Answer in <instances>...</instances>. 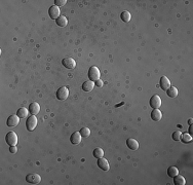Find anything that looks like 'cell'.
I'll return each mask as SVG.
<instances>
[{
  "instance_id": "obj_1",
  "label": "cell",
  "mask_w": 193,
  "mask_h": 185,
  "mask_svg": "<svg viewBox=\"0 0 193 185\" xmlns=\"http://www.w3.org/2000/svg\"><path fill=\"white\" fill-rule=\"evenodd\" d=\"M100 70H99V68L96 66H93V67L90 68V70H88V78H90V80L95 82L98 79H100Z\"/></svg>"
},
{
  "instance_id": "obj_2",
  "label": "cell",
  "mask_w": 193,
  "mask_h": 185,
  "mask_svg": "<svg viewBox=\"0 0 193 185\" xmlns=\"http://www.w3.org/2000/svg\"><path fill=\"white\" fill-rule=\"evenodd\" d=\"M5 142L9 146H16L17 143V135L14 132H9L5 136Z\"/></svg>"
},
{
  "instance_id": "obj_3",
  "label": "cell",
  "mask_w": 193,
  "mask_h": 185,
  "mask_svg": "<svg viewBox=\"0 0 193 185\" xmlns=\"http://www.w3.org/2000/svg\"><path fill=\"white\" fill-rule=\"evenodd\" d=\"M36 126H37V118H36V116H35V115H31L30 117L27 118L26 128H27L28 131L32 132L35 128H36Z\"/></svg>"
},
{
  "instance_id": "obj_4",
  "label": "cell",
  "mask_w": 193,
  "mask_h": 185,
  "mask_svg": "<svg viewBox=\"0 0 193 185\" xmlns=\"http://www.w3.org/2000/svg\"><path fill=\"white\" fill-rule=\"evenodd\" d=\"M69 96V90H68L66 87L60 88L59 90L57 91V98L59 99L60 101H65L66 99Z\"/></svg>"
},
{
  "instance_id": "obj_5",
  "label": "cell",
  "mask_w": 193,
  "mask_h": 185,
  "mask_svg": "<svg viewBox=\"0 0 193 185\" xmlns=\"http://www.w3.org/2000/svg\"><path fill=\"white\" fill-rule=\"evenodd\" d=\"M26 181L31 184H38L41 181V177L38 174H28L26 176Z\"/></svg>"
},
{
  "instance_id": "obj_6",
  "label": "cell",
  "mask_w": 193,
  "mask_h": 185,
  "mask_svg": "<svg viewBox=\"0 0 193 185\" xmlns=\"http://www.w3.org/2000/svg\"><path fill=\"white\" fill-rule=\"evenodd\" d=\"M161 99L158 95H154L152 96L150 99V106L153 109H158L161 106Z\"/></svg>"
},
{
  "instance_id": "obj_7",
  "label": "cell",
  "mask_w": 193,
  "mask_h": 185,
  "mask_svg": "<svg viewBox=\"0 0 193 185\" xmlns=\"http://www.w3.org/2000/svg\"><path fill=\"white\" fill-rule=\"evenodd\" d=\"M62 64L65 68H67V69H69V70L74 69L76 67V62L74 59H72V58H65V59L62 61Z\"/></svg>"
},
{
  "instance_id": "obj_8",
  "label": "cell",
  "mask_w": 193,
  "mask_h": 185,
  "mask_svg": "<svg viewBox=\"0 0 193 185\" xmlns=\"http://www.w3.org/2000/svg\"><path fill=\"white\" fill-rule=\"evenodd\" d=\"M48 14H49V18L52 20H57L60 17V7L55 5L50 6L48 9Z\"/></svg>"
},
{
  "instance_id": "obj_9",
  "label": "cell",
  "mask_w": 193,
  "mask_h": 185,
  "mask_svg": "<svg viewBox=\"0 0 193 185\" xmlns=\"http://www.w3.org/2000/svg\"><path fill=\"white\" fill-rule=\"evenodd\" d=\"M20 120H21V118H20L17 115L12 114V115L9 116L8 118H7L6 125L8 126H11V128H12V126H17L20 123Z\"/></svg>"
},
{
  "instance_id": "obj_10",
  "label": "cell",
  "mask_w": 193,
  "mask_h": 185,
  "mask_svg": "<svg viewBox=\"0 0 193 185\" xmlns=\"http://www.w3.org/2000/svg\"><path fill=\"white\" fill-rule=\"evenodd\" d=\"M126 145L133 151H136L139 149V142L137 141L136 139H133V138L128 139V140H126Z\"/></svg>"
},
{
  "instance_id": "obj_11",
  "label": "cell",
  "mask_w": 193,
  "mask_h": 185,
  "mask_svg": "<svg viewBox=\"0 0 193 185\" xmlns=\"http://www.w3.org/2000/svg\"><path fill=\"white\" fill-rule=\"evenodd\" d=\"M98 167L103 171H108L110 169V166H109V163L106 158H98Z\"/></svg>"
},
{
  "instance_id": "obj_12",
  "label": "cell",
  "mask_w": 193,
  "mask_h": 185,
  "mask_svg": "<svg viewBox=\"0 0 193 185\" xmlns=\"http://www.w3.org/2000/svg\"><path fill=\"white\" fill-rule=\"evenodd\" d=\"M40 111V106L39 104L36 103V102H33L30 104L29 106V112L31 113V115H36L39 113Z\"/></svg>"
},
{
  "instance_id": "obj_13",
  "label": "cell",
  "mask_w": 193,
  "mask_h": 185,
  "mask_svg": "<svg viewBox=\"0 0 193 185\" xmlns=\"http://www.w3.org/2000/svg\"><path fill=\"white\" fill-rule=\"evenodd\" d=\"M81 138H82V137H81L79 132H74V133H73L70 137V141L72 144L76 145V144H79L81 142Z\"/></svg>"
},
{
  "instance_id": "obj_14",
  "label": "cell",
  "mask_w": 193,
  "mask_h": 185,
  "mask_svg": "<svg viewBox=\"0 0 193 185\" xmlns=\"http://www.w3.org/2000/svg\"><path fill=\"white\" fill-rule=\"evenodd\" d=\"M159 85H160V88L163 91H166L169 87H172L171 81H169V79L166 76H162L160 78V82H159Z\"/></svg>"
},
{
  "instance_id": "obj_15",
  "label": "cell",
  "mask_w": 193,
  "mask_h": 185,
  "mask_svg": "<svg viewBox=\"0 0 193 185\" xmlns=\"http://www.w3.org/2000/svg\"><path fill=\"white\" fill-rule=\"evenodd\" d=\"M93 88H95V82L91 81V80H86L82 83V90L84 92H91Z\"/></svg>"
},
{
  "instance_id": "obj_16",
  "label": "cell",
  "mask_w": 193,
  "mask_h": 185,
  "mask_svg": "<svg viewBox=\"0 0 193 185\" xmlns=\"http://www.w3.org/2000/svg\"><path fill=\"white\" fill-rule=\"evenodd\" d=\"M151 118L154 121H159L162 118V112L159 109H153L151 112Z\"/></svg>"
},
{
  "instance_id": "obj_17",
  "label": "cell",
  "mask_w": 193,
  "mask_h": 185,
  "mask_svg": "<svg viewBox=\"0 0 193 185\" xmlns=\"http://www.w3.org/2000/svg\"><path fill=\"white\" fill-rule=\"evenodd\" d=\"M55 23L59 27H66L68 25V19L65 16H60L55 20Z\"/></svg>"
},
{
  "instance_id": "obj_18",
  "label": "cell",
  "mask_w": 193,
  "mask_h": 185,
  "mask_svg": "<svg viewBox=\"0 0 193 185\" xmlns=\"http://www.w3.org/2000/svg\"><path fill=\"white\" fill-rule=\"evenodd\" d=\"M166 92V95L169 96V98H176L178 96V93H179L178 92V88L175 87H169Z\"/></svg>"
},
{
  "instance_id": "obj_19",
  "label": "cell",
  "mask_w": 193,
  "mask_h": 185,
  "mask_svg": "<svg viewBox=\"0 0 193 185\" xmlns=\"http://www.w3.org/2000/svg\"><path fill=\"white\" fill-rule=\"evenodd\" d=\"M28 114H29V109H26L25 107L20 108L17 112V115L19 116L20 118H26L28 117Z\"/></svg>"
},
{
  "instance_id": "obj_20",
  "label": "cell",
  "mask_w": 193,
  "mask_h": 185,
  "mask_svg": "<svg viewBox=\"0 0 193 185\" xmlns=\"http://www.w3.org/2000/svg\"><path fill=\"white\" fill-rule=\"evenodd\" d=\"M174 183L176 185H185L186 184V180L183 176L178 174L177 176L174 177Z\"/></svg>"
},
{
  "instance_id": "obj_21",
  "label": "cell",
  "mask_w": 193,
  "mask_h": 185,
  "mask_svg": "<svg viewBox=\"0 0 193 185\" xmlns=\"http://www.w3.org/2000/svg\"><path fill=\"white\" fill-rule=\"evenodd\" d=\"M178 174H179V170H178L177 167H169V168L167 169V175H169L171 178H174Z\"/></svg>"
},
{
  "instance_id": "obj_22",
  "label": "cell",
  "mask_w": 193,
  "mask_h": 185,
  "mask_svg": "<svg viewBox=\"0 0 193 185\" xmlns=\"http://www.w3.org/2000/svg\"><path fill=\"white\" fill-rule=\"evenodd\" d=\"M180 140H181L183 143H190V142L192 141V136L189 135L188 133H184V134H182V135H181Z\"/></svg>"
},
{
  "instance_id": "obj_23",
  "label": "cell",
  "mask_w": 193,
  "mask_h": 185,
  "mask_svg": "<svg viewBox=\"0 0 193 185\" xmlns=\"http://www.w3.org/2000/svg\"><path fill=\"white\" fill-rule=\"evenodd\" d=\"M120 18H121V20H122L123 22H125V23H128V22L131 20V14H129L128 11H123V12H121Z\"/></svg>"
},
{
  "instance_id": "obj_24",
  "label": "cell",
  "mask_w": 193,
  "mask_h": 185,
  "mask_svg": "<svg viewBox=\"0 0 193 185\" xmlns=\"http://www.w3.org/2000/svg\"><path fill=\"white\" fill-rule=\"evenodd\" d=\"M93 156H95L96 158H103L104 156V150L102 148H96L95 150H93Z\"/></svg>"
},
{
  "instance_id": "obj_25",
  "label": "cell",
  "mask_w": 193,
  "mask_h": 185,
  "mask_svg": "<svg viewBox=\"0 0 193 185\" xmlns=\"http://www.w3.org/2000/svg\"><path fill=\"white\" fill-rule=\"evenodd\" d=\"M79 133H80L81 137H88L90 135V130L88 128H82Z\"/></svg>"
},
{
  "instance_id": "obj_26",
  "label": "cell",
  "mask_w": 193,
  "mask_h": 185,
  "mask_svg": "<svg viewBox=\"0 0 193 185\" xmlns=\"http://www.w3.org/2000/svg\"><path fill=\"white\" fill-rule=\"evenodd\" d=\"M181 135H182V133L180 131L174 132V133H172V139H174L175 141H179L180 138H181Z\"/></svg>"
},
{
  "instance_id": "obj_27",
  "label": "cell",
  "mask_w": 193,
  "mask_h": 185,
  "mask_svg": "<svg viewBox=\"0 0 193 185\" xmlns=\"http://www.w3.org/2000/svg\"><path fill=\"white\" fill-rule=\"evenodd\" d=\"M66 2H67L66 0H55V5L58 6V7H60V6L65 5Z\"/></svg>"
},
{
  "instance_id": "obj_28",
  "label": "cell",
  "mask_w": 193,
  "mask_h": 185,
  "mask_svg": "<svg viewBox=\"0 0 193 185\" xmlns=\"http://www.w3.org/2000/svg\"><path fill=\"white\" fill-rule=\"evenodd\" d=\"M103 85H104V82L101 79H98L96 81H95V85H96V87H98V88H102Z\"/></svg>"
},
{
  "instance_id": "obj_29",
  "label": "cell",
  "mask_w": 193,
  "mask_h": 185,
  "mask_svg": "<svg viewBox=\"0 0 193 185\" xmlns=\"http://www.w3.org/2000/svg\"><path fill=\"white\" fill-rule=\"evenodd\" d=\"M9 151H11V153H17V148L16 146H11L9 147Z\"/></svg>"
},
{
  "instance_id": "obj_30",
  "label": "cell",
  "mask_w": 193,
  "mask_h": 185,
  "mask_svg": "<svg viewBox=\"0 0 193 185\" xmlns=\"http://www.w3.org/2000/svg\"><path fill=\"white\" fill-rule=\"evenodd\" d=\"M188 134H189V135H191V134H192V125H190V126H189V131H188Z\"/></svg>"
},
{
  "instance_id": "obj_31",
  "label": "cell",
  "mask_w": 193,
  "mask_h": 185,
  "mask_svg": "<svg viewBox=\"0 0 193 185\" xmlns=\"http://www.w3.org/2000/svg\"><path fill=\"white\" fill-rule=\"evenodd\" d=\"M188 123H189V125H192V120H188Z\"/></svg>"
},
{
  "instance_id": "obj_32",
  "label": "cell",
  "mask_w": 193,
  "mask_h": 185,
  "mask_svg": "<svg viewBox=\"0 0 193 185\" xmlns=\"http://www.w3.org/2000/svg\"><path fill=\"white\" fill-rule=\"evenodd\" d=\"M177 126H178V128H179V129H181V128H182V126H181V125H178Z\"/></svg>"
}]
</instances>
